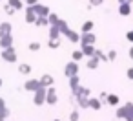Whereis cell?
Listing matches in <instances>:
<instances>
[{"label": "cell", "instance_id": "1", "mask_svg": "<svg viewBox=\"0 0 133 121\" xmlns=\"http://www.w3.org/2000/svg\"><path fill=\"white\" fill-rule=\"evenodd\" d=\"M46 94H48V86H38V90L33 92V105L35 106H42L46 103Z\"/></svg>", "mask_w": 133, "mask_h": 121}, {"label": "cell", "instance_id": "2", "mask_svg": "<svg viewBox=\"0 0 133 121\" xmlns=\"http://www.w3.org/2000/svg\"><path fill=\"white\" fill-rule=\"evenodd\" d=\"M2 59L6 61V62H9V64H13V62H17V50L13 48V46H9V48H4L2 50Z\"/></svg>", "mask_w": 133, "mask_h": 121}, {"label": "cell", "instance_id": "3", "mask_svg": "<svg viewBox=\"0 0 133 121\" xmlns=\"http://www.w3.org/2000/svg\"><path fill=\"white\" fill-rule=\"evenodd\" d=\"M58 101V94H57V88L55 86H48V94H46V103L48 105H57Z\"/></svg>", "mask_w": 133, "mask_h": 121}, {"label": "cell", "instance_id": "4", "mask_svg": "<svg viewBox=\"0 0 133 121\" xmlns=\"http://www.w3.org/2000/svg\"><path fill=\"white\" fill-rule=\"evenodd\" d=\"M29 8L37 13V17H48V15L51 13V11H49V8H48V6H44V4H40V2H38V4H35V6H29Z\"/></svg>", "mask_w": 133, "mask_h": 121}, {"label": "cell", "instance_id": "5", "mask_svg": "<svg viewBox=\"0 0 133 121\" xmlns=\"http://www.w3.org/2000/svg\"><path fill=\"white\" fill-rule=\"evenodd\" d=\"M64 73H66V77H68V79H69V77H73V75H77V73H78V64H77V61L68 62V64H66V68H64Z\"/></svg>", "mask_w": 133, "mask_h": 121}, {"label": "cell", "instance_id": "6", "mask_svg": "<svg viewBox=\"0 0 133 121\" xmlns=\"http://www.w3.org/2000/svg\"><path fill=\"white\" fill-rule=\"evenodd\" d=\"M38 86H40V81H38V79H28V81L22 84V88H24L26 92H35V90H38Z\"/></svg>", "mask_w": 133, "mask_h": 121}, {"label": "cell", "instance_id": "7", "mask_svg": "<svg viewBox=\"0 0 133 121\" xmlns=\"http://www.w3.org/2000/svg\"><path fill=\"white\" fill-rule=\"evenodd\" d=\"M9 108H8V105H6V99H2V97H0V121H2V119H8L9 117Z\"/></svg>", "mask_w": 133, "mask_h": 121}, {"label": "cell", "instance_id": "8", "mask_svg": "<svg viewBox=\"0 0 133 121\" xmlns=\"http://www.w3.org/2000/svg\"><path fill=\"white\" fill-rule=\"evenodd\" d=\"M8 33H13V24L11 22H0V39Z\"/></svg>", "mask_w": 133, "mask_h": 121}, {"label": "cell", "instance_id": "9", "mask_svg": "<svg viewBox=\"0 0 133 121\" xmlns=\"http://www.w3.org/2000/svg\"><path fill=\"white\" fill-rule=\"evenodd\" d=\"M24 20H26L28 24H35V20H37V13H35V11H33V9H31L29 6L26 8V15H24Z\"/></svg>", "mask_w": 133, "mask_h": 121}, {"label": "cell", "instance_id": "10", "mask_svg": "<svg viewBox=\"0 0 133 121\" xmlns=\"http://www.w3.org/2000/svg\"><path fill=\"white\" fill-rule=\"evenodd\" d=\"M9 46H13V33H8V35H4L2 39H0V48H9Z\"/></svg>", "mask_w": 133, "mask_h": 121}, {"label": "cell", "instance_id": "11", "mask_svg": "<svg viewBox=\"0 0 133 121\" xmlns=\"http://www.w3.org/2000/svg\"><path fill=\"white\" fill-rule=\"evenodd\" d=\"M95 42V35L89 31V33H82L80 37V44H93Z\"/></svg>", "mask_w": 133, "mask_h": 121}, {"label": "cell", "instance_id": "12", "mask_svg": "<svg viewBox=\"0 0 133 121\" xmlns=\"http://www.w3.org/2000/svg\"><path fill=\"white\" fill-rule=\"evenodd\" d=\"M80 46H82L80 50L84 51L86 57H93V55H95V46H93V44H80Z\"/></svg>", "mask_w": 133, "mask_h": 121}, {"label": "cell", "instance_id": "13", "mask_svg": "<svg viewBox=\"0 0 133 121\" xmlns=\"http://www.w3.org/2000/svg\"><path fill=\"white\" fill-rule=\"evenodd\" d=\"M38 81H40V84H42V86H53V83H55V79H53L49 73H44Z\"/></svg>", "mask_w": 133, "mask_h": 121}, {"label": "cell", "instance_id": "14", "mask_svg": "<svg viewBox=\"0 0 133 121\" xmlns=\"http://www.w3.org/2000/svg\"><path fill=\"white\" fill-rule=\"evenodd\" d=\"M8 4L15 9V11H20V9H24V0H8Z\"/></svg>", "mask_w": 133, "mask_h": 121}, {"label": "cell", "instance_id": "15", "mask_svg": "<svg viewBox=\"0 0 133 121\" xmlns=\"http://www.w3.org/2000/svg\"><path fill=\"white\" fill-rule=\"evenodd\" d=\"M35 26H37V28H49V20H48V17H37Z\"/></svg>", "mask_w": 133, "mask_h": 121}, {"label": "cell", "instance_id": "16", "mask_svg": "<svg viewBox=\"0 0 133 121\" xmlns=\"http://www.w3.org/2000/svg\"><path fill=\"white\" fill-rule=\"evenodd\" d=\"M18 72H20L22 75H29V73L33 72V68H31V64H28V62H22V64H18Z\"/></svg>", "mask_w": 133, "mask_h": 121}, {"label": "cell", "instance_id": "17", "mask_svg": "<svg viewBox=\"0 0 133 121\" xmlns=\"http://www.w3.org/2000/svg\"><path fill=\"white\" fill-rule=\"evenodd\" d=\"M78 86H80L78 75H73V77H69V88H71V92H75V90H77Z\"/></svg>", "mask_w": 133, "mask_h": 121}, {"label": "cell", "instance_id": "18", "mask_svg": "<svg viewBox=\"0 0 133 121\" xmlns=\"http://www.w3.org/2000/svg\"><path fill=\"white\" fill-rule=\"evenodd\" d=\"M57 26H58V30H60V33H62V35H66V33L69 31V26H68V22H66V20H62V19L57 22Z\"/></svg>", "mask_w": 133, "mask_h": 121}, {"label": "cell", "instance_id": "19", "mask_svg": "<svg viewBox=\"0 0 133 121\" xmlns=\"http://www.w3.org/2000/svg\"><path fill=\"white\" fill-rule=\"evenodd\" d=\"M62 33L58 30V26H49V39H58Z\"/></svg>", "mask_w": 133, "mask_h": 121}, {"label": "cell", "instance_id": "20", "mask_svg": "<svg viewBox=\"0 0 133 121\" xmlns=\"http://www.w3.org/2000/svg\"><path fill=\"white\" fill-rule=\"evenodd\" d=\"M66 37H68L71 42H80V35H78L77 31H73V30H69V31L66 33Z\"/></svg>", "mask_w": 133, "mask_h": 121}, {"label": "cell", "instance_id": "21", "mask_svg": "<svg viewBox=\"0 0 133 121\" xmlns=\"http://www.w3.org/2000/svg\"><path fill=\"white\" fill-rule=\"evenodd\" d=\"M98 61H100V59H98L97 55L89 57V61H88V68H89V70H95V68L98 66Z\"/></svg>", "mask_w": 133, "mask_h": 121}, {"label": "cell", "instance_id": "22", "mask_svg": "<svg viewBox=\"0 0 133 121\" xmlns=\"http://www.w3.org/2000/svg\"><path fill=\"white\" fill-rule=\"evenodd\" d=\"M84 57H86V55H84V51H82V50H77V51H73V53H71V59H73V61H77V62H78V61H82Z\"/></svg>", "mask_w": 133, "mask_h": 121}, {"label": "cell", "instance_id": "23", "mask_svg": "<svg viewBox=\"0 0 133 121\" xmlns=\"http://www.w3.org/2000/svg\"><path fill=\"white\" fill-rule=\"evenodd\" d=\"M48 20H49V26H57V22H58L60 19H58L57 13H49V15H48Z\"/></svg>", "mask_w": 133, "mask_h": 121}, {"label": "cell", "instance_id": "24", "mask_svg": "<svg viewBox=\"0 0 133 121\" xmlns=\"http://www.w3.org/2000/svg\"><path fill=\"white\" fill-rule=\"evenodd\" d=\"M88 105H89V108L98 110V108H100V99H91V97H89V103H88Z\"/></svg>", "mask_w": 133, "mask_h": 121}, {"label": "cell", "instance_id": "25", "mask_svg": "<svg viewBox=\"0 0 133 121\" xmlns=\"http://www.w3.org/2000/svg\"><path fill=\"white\" fill-rule=\"evenodd\" d=\"M91 30H93V22L91 20H88V22L82 24V33H89Z\"/></svg>", "mask_w": 133, "mask_h": 121}, {"label": "cell", "instance_id": "26", "mask_svg": "<svg viewBox=\"0 0 133 121\" xmlns=\"http://www.w3.org/2000/svg\"><path fill=\"white\" fill-rule=\"evenodd\" d=\"M4 13H6V15H9V17H13L17 11H15V9H13V8H11L8 2H6V4H4Z\"/></svg>", "mask_w": 133, "mask_h": 121}, {"label": "cell", "instance_id": "27", "mask_svg": "<svg viewBox=\"0 0 133 121\" xmlns=\"http://www.w3.org/2000/svg\"><path fill=\"white\" fill-rule=\"evenodd\" d=\"M28 50L29 51H38L40 50V42H29L28 44Z\"/></svg>", "mask_w": 133, "mask_h": 121}, {"label": "cell", "instance_id": "28", "mask_svg": "<svg viewBox=\"0 0 133 121\" xmlns=\"http://www.w3.org/2000/svg\"><path fill=\"white\" fill-rule=\"evenodd\" d=\"M48 46H49L51 50H55V48H58V46H60V42H58V39H49Z\"/></svg>", "mask_w": 133, "mask_h": 121}, {"label": "cell", "instance_id": "29", "mask_svg": "<svg viewBox=\"0 0 133 121\" xmlns=\"http://www.w3.org/2000/svg\"><path fill=\"white\" fill-rule=\"evenodd\" d=\"M120 15H129V4H120Z\"/></svg>", "mask_w": 133, "mask_h": 121}, {"label": "cell", "instance_id": "30", "mask_svg": "<svg viewBox=\"0 0 133 121\" xmlns=\"http://www.w3.org/2000/svg\"><path fill=\"white\" fill-rule=\"evenodd\" d=\"M108 103H109V105H117V103H118V97H117V95H108Z\"/></svg>", "mask_w": 133, "mask_h": 121}, {"label": "cell", "instance_id": "31", "mask_svg": "<svg viewBox=\"0 0 133 121\" xmlns=\"http://www.w3.org/2000/svg\"><path fill=\"white\" fill-rule=\"evenodd\" d=\"M69 119H71V121H78V112H77V110H73V112H71V116H69Z\"/></svg>", "mask_w": 133, "mask_h": 121}, {"label": "cell", "instance_id": "32", "mask_svg": "<svg viewBox=\"0 0 133 121\" xmlns=\"http://www.w3.org/2000/svg\"><path fill=\"white\" fill-rule=\"evenodd\" d=\"M104 0H89V6H100Z\"/></svg>", "mask_w": 133, "mask_h": 121}, {"label": "cell", "instance_id": "33", "mask_svg": "<svg viewBox=\"0 0 133 121\" xmlns=\"http://www.w3.org/2000/svg\"><path fill=\"white\" fill-rule=\"evenodd\" d=\"M24 2H26L28 6H35V4H38V0H24Z\"/></svg>", "mask_w": 133, "mask_h": 121}, {"label": "cell", "instance_id": "34", "mask_svg": "<svg viewBox=\"0 0 133 121\" xmlns=\"http://www.w3.org/2000/svg\"><path fill=\"white\" fill-rule=\"evenodd\" d=\"M115 57H117V53H115V51H111V53H109V55H108V59H111V61H113V59H115Z\"/></svg>", "mask_w": 133, "mask_h": 121}, {"label": "cell", "instance_id": "35", "mask_svg": "<svg viewBox=\"0 0 133 121\" xmlns=\"http://www.w3.org/2000/svg\"><path fill=\"white\" fill-rule=\"evenodd\" d=\"M128 77H129V79H133V68H131V70L128 72Z\"/></svg>", "mask_w": 133, "mask_h": 121}, {"label": "cell", "instance_id": "36", "mask_svg": "<svg viewBox=\"0 0 133 121\" xmlns=\"http://www.w3.org/2000/svg\"><path fill=\"white\" fill-rule=\"evenodd\" d=\"M128 39H129V41H133V31H129V33H128Z\"/></svg>", "mask_w": 133, "mask_h": 121}, {"label": "cell", "instance_id": "37", "mask_svg": "<svg viewBox=\"0 0 133 121\" xmlns=\"http://www.w3.org/2000/svg\"><path fill=\"white\" fill-rule=\"evenodd\" d=\"M129 55H131V59H133V48H131V50H129Z\"/></svg>", "mask_w": 133, "mask_h": 121}, {"label": "cell", "instance_id": "38", "mask_svg": "<svg viewBox=\"0 0 133 121\" xmlns=\"http://www.w3.org/2000/svg\"><path fill=\"white\" fill-rule=\"evenodd\" d=\"M2 84H4V81H2V79H0V88H2Z\"/></svg>", "mask_w": 133, "mask_h": 121}, {"label": "cell", "instance_id": "39", "mask_svg": "<svg viewBox=\"0 0 133 121\" xmlns=\"http://www.w3.org/2000/svg\"><path fill=\"white\" fill-rule=\"evenodd\" d=\"M2 121H8V119H2Z\"/></svg>", "mask_w": 133, "mask_h": 121}, {"label": "cell", "instance_id": "40", "mask_svg": "<svg viewBox=\"0 0 133 121\" xmlns=\"http://www.w3.org/2000/svg\"><path fill=\"white\" fill-rule=\"evenodd\" d=\"M55 121H60V119H55Z\"/></svg>", "mask_w": 133, "mask_h": 121}, {"label": "cell", "instance_id": "41", "mask_svg": "<svg viewBox=\"0 0 133 121\" xmlns=\"http://www.w3.org/2000/svg\"><path fill=\"white\" fill-rule=\"evenodd\" d=\"M0 2H2V0H0Z\"/></svg>", "mask_w": 133, "mask_h": 121}]
</instances>
